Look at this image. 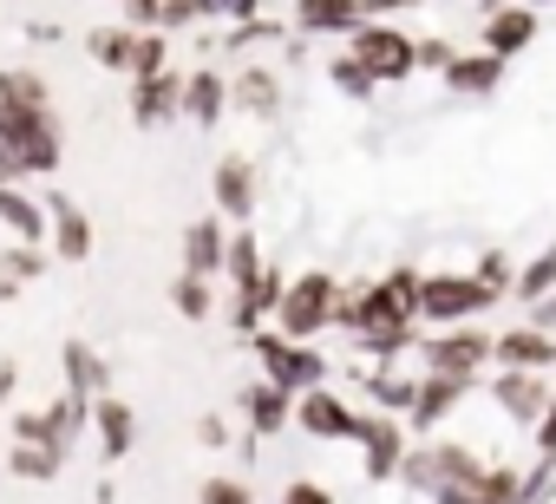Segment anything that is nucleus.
Returning a JSON list of instances; mask_svg holds the SVG:
<instances>
[{
  "label": "nucleus",
  "instance_id": "obj_1",
  "mask_svg": "<svg viewBox=\"0 0 556 504\" xmlns=\"http://www.w3.org/2000/svg\"><path fill=\"white\" fill-rule=\"evenodd\" d=\"M334 308H341V282L328 269H308L282 289V302H275V335L289 341H315L321 328H334Z\"/></svg>",
  "mask_w": 556,
  "mask_h": 504
},
{
  "label": "nucleus",
  "instance_id": "obj_2",
  "mask_svg": "<svg viewBox=\"0 0 556 504\" xmlns=\"http://www.w3.org/2000/svg\"><path fill=\"white\" fill-rule=\"evenodd\" d=\"M478 471H484V458H478L471 445H458V439H426V445L406 452L400 484L419 491V497H439V491H452V484H471Z\"/></svg>",
  "mask_w": 556,
  "mask_h": 504
},
{
  "label": "nucleus",
  "instance_id": "obj_3",
  "mask_svg": "<svg viewBox=\"0 0 556 504\" xmlns=\"http://www.w3.org/2000/svg\"><path fill=\"white\" fill-rule=\"evenodd\" d=\"M255 361H262V380L282 387V393H315L328 387V361L315 354V341H289V335H249Z\"/></svg>",
  "mask_w": 556,
  "mask_h": 504
},
{
  "label": "nucleus",
  "instance_id": "obj_4",
  "mask_svg": "<svg viewBox=\"0 0 556 504\" xmlns=\"http://www.w3.org/2000/svg\"><path fill=\"white\" fill-rule=\"evenodd\" d=\"M491 348H497V335H484V328H439V335H426L419 341V367L426 374H445V380H478V367L491 361Z\"/></svg>",
  "mask_w": 556,
  "mask_h": 504
},
{
  "label": "nucleus",
  "instance_id": "obj_5",
  "mask_svg": "<svg viewBox=\"0 0 556 504\" xmlns=\"http://www.w3.org/2000/svg\"><path fill=\"white\" fill-rule=\"evenodd\" d=\"M478 308H491L478 276H419V322L432 328H465Z\"/></svg>",
  "mask_w": 556,
  "mask_h": 504
},
{
  "label": "nucleus",
  "instance_id": "obj_6",
  "mask_svg": "<svg viewBox=\"0 0 556 504\" xmlns=\"http://www.w3.org/2000/svg\"><path fill=\"white\" fill-rule=\"evenodd\" d=\"M354 439H361V471H367L374 484H393V478H400V465H406V452H413L406 426H400L393 413H361Z\"/></svg>",
  "mask_w": 556,
  "mask_h": 504
},
{
  "label": "nucleus",
  "instance_id": "obj_7",
  "mask_svg": "<svg viewBox=\"0 0 556 504\" xmlns=\"http://www.w3.org/2000/svg\"><path fill=\"white\" fill-rule=\"evenodd\" d=\"M354 60L374 73V86H380V79H406V73H419V47H413L400 27H380V21L354 34Z\"/></svg>",
  "mask_w": 556,
  "mask_h": 504
},
{
  "label": "nucleus",
  "instance_id": "obj_8",
  "mask_svg": "<svg viewBox=\"0 0 556 504\" xmlns=\"http://www.w3.org/2000/svg\"><path fill=\"white\" fill-rule=\"evenodd\" d=\"M491 400H497V413L510 419V426H536L543 413H549V400H556V387H549V374H517V367H504L497 380H491Z\"/></svg>",
  "mask_w": 556,
  "mask_h": 504
},
{
  "label": "nucleus",
  "instance_id": "obj_9",
  "mask_svg": "<svg viewBox=\"0 0 556 504\" xmlns=\"http://www.w3.org/2000/svg\"><path fill=\"white\" fill-rule=\"evenodd\" d=\"M354 426H361V413L334 393V387H315V393H295V432H308V439H354Z\"/></svg>",
  "mask_w": 556,
  "mask_h": 504
},
{
  "label": "nucleus",
  "instance_id": "obj_10",
  "mask_svg": "<svg viewBox=\"0 0 556 504\" xmlns=\"http://www.w3.org/2000/svg\"><path fill=\"white\" fill-rule=\"evenodd\" d=\"M47 203V236H53V256L60 263H86L92 256V223H86V210L73 203V197H40Z\"/></svg>",
  "mask_w": 556,
  "mask_h": 504
},
{
  "label": "nucleus",
  "instance_id": "obj_11",
  "mask_svg": "<svg viewBox=\"0 0 556 504\" xmlns=\"http://www.w3.org/2000/svg\"><path fill=\"white\" fill-rule=\"evenodd\" d=\"M210 197H216V210H223V216L249 223V216H255V203H262L255 164H249V158H223V164H216V177H210Z\"/></svg>",
  "mask_w": 556,
  "mask_h": 504
},
{
  "label": "nucleus",
  "instance_id": "obj_12",
  "mask_svg": "<svg viewBox=\"0 0 556 504\" xmlns=\"http://www.w3.org/2000/svg\"><path fill=\"white\" fill-rule=\"evenodd\" d=\"M478 380H445V374H426L419 380V400H413V413H406V426L413 432H439L458 406H465V393H471Z\"/></svg>",
  "mask_w": 556,
  "mask_h": 504
},
{
  "label": "nucleus",
  "instance_id": "obj_13",
  "mask_svg": "<svg viewBox=\"0 0 556 504\" xmlns=\"http://www.w3.org/2000/svg\"><path fill=\"white\" fill-rule=\"evenodd\" d=\"M242 419H249V432H255V439L289 432V426H295V393L255 380V387H242Z\"/></svg>",
  "mask_w": 556,
  "mask_h": 504
},
{
  "label": "nucleus",
  "instance_id": "obj_14",
  "mask_svg": "<svg viewBox=\"0 0 556 504\" xmlns=\"http://www.w3.org/2000/svg\"><path fill=\"white\" fill-rule=\"evenodd\" d=\"M491 361H497V367H517V374H549V367H556V335H543V328H510V335H497Z\"/></svg>",
  "mask_w": 556,
  "mask_h": 504
},
{
  "label": "nucleus",
  "instance_id": "obj_15",
  "mask_svg": "<svg viewBox=\"0 0 556 504\" xmlns=\"http://www.w3.org/2000/svg\"><path fill=\"white\" fill-rule=\"evenodd\" d=\"M131 118H138V125H170V118H184V79H177V73L138 79V86H131Z\"/></svg>",
  "mask_w": 556,
  "mask_h": 504
},
{
  "label": "nucleus",
  "instance_id": "obj_16",
  "mask_svg": "<svg viewBox=\"0 0 556 504\" xmlns=\"http://www.w3.org/2000/svg\"><path fill=\"white\" fill-rule=\"evenodd\" d=\"M223 256H229L223 223H216V216H197V223L184 229V269H190V276H223Z\"/></svg>",
  "mask_w": 556,
  "mask_h": 504
},
{
  "label": "nucleus",
  "instance_id": "obj_17",
  "mask_svg": "<svg viewBox=\"0 0 556 504\" xmlns=\"http://www.w3.org/2000/svg\"><path fill=\"white\" fill-rule=\"evenodd\" d=\"M92 432H99V452H105V458H125V452L138 445V413L105 393V400H92Z\"/></svg>",
  "mask_w": 556,
  "mask_h": 504
},
{
  "label": "nucleus",
  "instance_id": "obj_18",
  "mask_svg": "<svg viewBox=\"0 0 556 504\" xmlns=\"http://www.w3.org/2000/svg\"><path fill=\"white\" fill-rule=\"evenodd\" d=\"M530 40H536V14H530V8H497L491 27H484V53H491V60H510V53H523Z\"/></svg>",
  "mask_w": 556,
  "mask_h": 504
},
{
  "label": "nucleus",
  "instance_id": "obj_19",
  "mask_svg": "<svg viewBox=\"0 0 556 504\" xmlns=\"http://www.w3.org/2000/svg\"><path fill=\"white\" fill-rule=\"evenodd\" d=\"M60 361H66V393H73V400H105L112 367H105L86 341H66V354H60Z\"/></svg>",
  "mask_w": 556,
  "mask_h": 504
},
{
  "label": "nucleus",
  "instance_id": "obj_20",
  "mask_svg": "<svg viewBox=\"0 0 556 504\" xmlns=\"http://www.w3.org/2000/svg\"><path fill=\"white\" fill-rule=\"evenodd\" d=\"M223 105H229V79L223 73H190L184 79V118L190 125H216Z\"/></svg>",
  "mask_w": 556,
  "mask_h": 504
},
{
  "label": "nucleus",
  "instance_id": "obj_21",
  "mask_svg": "<svg viewBox=\"0 0 556 504\" xmlns=\"http://www.w3.org/2000/svg\"><path fill=\"white\" fill-rule=\"evenodd\" d=\"M229 99L249 112V118H275L282 112V86H275V73H262V66H249V73H236V86H229Z\"/></svg>",
  "mask_w": 556,
  "mask_h": 504
},
{
  "label": "nucleus",
  "instance_id": "obj_22",
  "mask_svg": "<svg viewBox=\"0 0 556 504\" xmlns=\"http://www.w3.org/2000/svg\"><path fill=\"white\" fill-rule=\"evenodd\" d=\"M471 504H530L523 471H517V465H484V471L471 478Z\"/></svg>",
  "mask_w": 556,
  "mask_h": 504
},
{
  "label": "nucleus",
  "instance_id": "obj_23",
  "mask_svg": "<svg viewBox=\"0 0 556 504\" xmlns=\"http://www.w3.org/2000/svg\"><path fill=\"white\" fill-rule=\"evenodd\" d=\"M60 465H66V452H53V445H21V439H14V452H8V471L27 478V484H53Z\"/></svg>",
  "mask_w": 556,
  "mask_h": 504
},
{
  "label": "nucleus",
  "instance_id": "obj_24",
  "mask_svg": "<svg viewBox=\"0 0 556 504\" xmlns=\"http://www.w3.org/2000/svg\"><path fill=\"white\" fill-rule=\"evenodd\" d=\"M497 73H504V60H491V53H478V60H471V53H458V60L445 66L452 92H471V99H478V92H491V86H497Z\"/></svg>",
  "mask_w": 556,
  "mask_h": 504
},
{
  "label": "nucleus",
  "instance_id": "obj_25",
  "mask_svg": "<svg viewBox=\"0 0 556 504\" xmlns=\"http://www.w3.org/2000/svg\"><path fill=\"white\" fill-rule=\"evenodd\" d=\"M0 105H14V112H53V99H47V79L40 73H0Z\"/></svg>",
  "mask_w": 556,
  "mask_h": 504
},
{
  "label": "nucleus",
  "instance_id": "obj_26",
  "mask_svg": "<svg viewBox=\"0 0 556 504\" xmlns=\"http://www.w3.org/2000/svg\"><path fill=\"white\" fill-rule=\"evenodd\" d=\"M367 393H374V413H413V400H419V380L413 374H374L367 380Z\"/></svg>",
  "mask_w": 556,
  "mask_h": 504
},
{
  "label": "nucleus",
  "instance_id": "obj_27",
  "mask_svg": "<svg viewBox=\"0 0 556 504\" xmlns=\"http://www.w3.org/2000/svg\"><path fill=\"white\" fill-rule=\"evenodd\" d=\"M302 27H315V34L361 27V0H302Z\"/></svg>",
  "mask_w": 556,
  "mask_h": 504
},
{
  "label": "nucleus",
  "instance_id": "obj_28",
  "mask_svg": "<svg viewBox=\"0 0 556 504\" xmlns=\"http://www.w3.org/2000/svg\"><path fill=\"white\" fill-rule=\"evenodd\" d=\"M510 295H517V302H530V308H536L543 295H556V242L543 249L536 263H523V276L510 282Z\"/></svg>",
  "mask_w": 556,
  "mask_h": 504
},
{
  "label": "nucleus",
  "instance_id": "obj_29",
  "mask_svg": "<svg viewBox=\"0 0 556 504\" xmlns=\"http://www.w3.org/2000/svg\"><path fill=\"white\" fill-rule=\"evenodd\" d=\"M170 308H177L184 322H210V308H216V302H210V276H190V269H184V276L170 282Z\"/></svg>",
  "mask_w": 556,
  "mask_h": 504
},
{
  "label": "nucleus",
  "instance_id": "obj_30",
  "mask_svg": "<svg viewBox=\"0 0 556 504\" xmlns=\"http://www.w3.org/2000/svg\"><path fill=\"white\" fill-rule=\"evenodd\" d=\"M131 53H138V34H92V60L99 66H131Z\"/></svg>",
  "mask_w": 556,
  "mask_h": 504
},
{
  "label": "nucleus",
  "instance_id": "obj_31",
  "mask_svg": "<svg viewBox=\"0 0 556 504\" xmlns=\"http://www.w3.org/2000/svg\"><path fill=\"white\" fill-rule=\"evenodd\" d=\"M328 73H334V86H341L348 99H374V73H367V66H361L354 53H348V60H334Z\"/></svg>",
  "mask_w": 556,
  "mask_h": 504
},
{
  "label": "nucleus",
  "instance_id": "obj_32",
  "mask_svg": "<svg viewBox=\"0 0 556 504\" xmlns=\"http://www.w3.org/2000/svg\"><path fill=\"white\" fill-rule=\"evenodd\" d=\"M197 504H255V491L242 478H203L197 484Z\"/></svg>",
  "mask_w": 556,
  "mask_h": 504
},
{
  "label": "nucleus",
  "instance_id": "obj_33",
  "mask_svg": "<svg viewBox=\"0 0 556 504\" xmlns=\"http://www.w3.org/2000/svg\"><path fill=\"white\" fill-rule=\"evenodd\" d=\"M47 269V256H40V249L27 242V249H8V256H0V276H8V282H27V276H40Z\"/></svg>",
  "mask_w": 556,
  "mask_h": 504
},
{
  "label": "nucleus",
  "instance_id": "obj_34",
  "mask_svg": "<svg viewBox=\"0 0 556 504\" xmlns=\"http://www.w3.org/2000/svg\"><path fill=\"white\" fill-rule=\"evenodd\" d=\"M275 504H334V491H328V484H315V478H289Z\"/></svg>",
  "mask_w": 556,
  "mask_h": 504
},
{
  "label": "nucleus",
  "instance_id": "obj_35",
  "mask_svg": "<svg viewBox=\"0 0 556 504\" xmlns=\"http://www.w3.org/2000/svg\"><path fill=\"white\" fill-rule=\"evenodd\" d=\"M197 439H203L210 452H223V445H229V419H223V413H203V419H197Z\"/></svg>",
  "mask_w": 556,
  "mask_h": 504
},
{
  "label": "nucleus",
  "instance_id": "obj_36",
  "mask_svg": "<svg viewBox=\"0 0 556 504\" xmlns=\"http://www.w3.org/2000/svg\"><path fill=\"white\" fill-rule=\"evenodd\" d=\"M530 432H536V452H543V458H556V400H549V413H543Z\"/></svg>",
  "mask_w": 556,
  "mask_h": 504
},
{
  "label": "nucleus",
  "instance_id": "obj_37",
  "mask_svg": "<svg viewBox=\"0 0 556 504\" xmlns=\"http://www.w3.org/2000/svg\"><path fill=\"white\" fill-rule=\"evenodd\" d=\"M530 328H543V335H556V295H543V302L530 308Z\"/></svg>",
  "mask_w": 556,
  "mask_h": 504
},
{
  "label": "nucleus",
  "instance_id": "obj_38",
  "mask_svg": "<svg viewBox=\"0 0 556 504\" xmlns=\"http://www.w3.org/2000/svg\"><path fill=\"white\" fill-rule=\"evenodd\" d=\"M14 387H21V367H14V361H0V406L14 400Z\"/></svg>",
  "mask_w": 556,
  "mask_h": 504
},
{
  "label": "nucleus",
  "instance_id": "obj_39",
  "mask_svg": "<svg viewBox=\"0 0 556 504\" xmlns=\"http://www.w3.org/2000/svg\"><path fill=\"white\" fill-rule=\"evenodd\" d=\"M14 289H21V282H8V276H0V302H14Z\"/></svg>",
  "mask_w": 556,
  "mask_h": 504
}]
</instances>
